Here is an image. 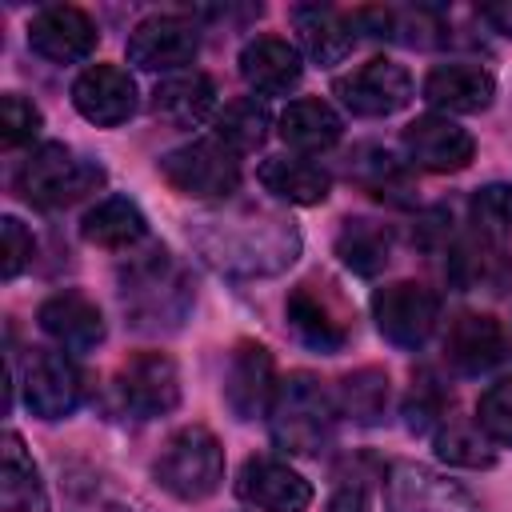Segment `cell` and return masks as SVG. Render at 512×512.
Here are the masks:
<instances>
[{
    "instance_id": "cell-1",
    "label": "cell",
    "mask_w": 512,
    "mask_h": 512,
    "mask_svg": "<svg viewBox=\"0 0 512 512\" xmlns=\"http://www.w3.org/2000/svg\"><path fill=\"white\" fill-rule=\"evenodd\" d=\"M188 240L204 264L224 276L256 280L276 276L300 256V232L288 216L264 208H224L204 212L188 224Z\"/></svg>"
},
{
    "instance_id": "cell-2",
    "label": "cell",
    "mask_w": 512,
    "mask_h": 512,
    "mask_svg": "<svg viewBox=\"0 0 512 512\" xmlns=\"http://www.w3.org/2000/svg\"><path fill=\"white\" fill-rule=\"evenodd\" d=\"M120 300L136 328L164 332L180 328V320L188 316L192 288L164 248H148L144 256H132V264L120 272Z\"/></svg>"
},
{
    "instance_id": "cell-3",
    "label": "cell",
    "mask_w": 512,
    "mask_h": 512,
    "mask_svg": "<svg viewBox=\"0 0 512 512\" xmlns=\"http://www.w3.org/2000/svg\"><path fill=\"white\" fill-rule=\"evenodd\" d=\"M340 408L336 396L312 376V372H292L276 384L272 408H268V428L276 448L292 456H320L324 444L332 440Z\"/></svg>"
},
{
    "instance_id": "cell-4",
    "label": "cell",
    "mask_w": 512,
    "mask_h": 512,
    "mask_svg": "<svg viewBox=\"0 0 512 512\" xmlns=\"http://www.w3.org/2000/svg\"><path fill=\"white\" fill-rule=\"evenodd\" d=\"M152 480L168 496H176L184 504L208 500L224 480V448H220V440L204 424H188V428L172 432L164 440L160 456L152 460Z\"/></svg>"
},
{
    "instance_id": "cell-5",
    "label": "cell",
    "mask_w": 512,
    "mask_h": 512,
    "mask_svg": "<svg viewBox=\"0 0 512 512\" xmlns=\"http://www.w3.org/2000/svg\"><path fill=\"white\" fill-rule=\"evenodd\" d=\"M104 184V168L68 144H40L16 172V188L36 208H68Z\"/></svg>"
},
{
    "instance_id": "cell-6",
    "label": "cell",
    "mask_w": 512,
    "mask_h": 512,
    "mask_svg": "<svg viewBox=\"0 0 512 512\" xmlns=\"http://www.w3.org/2000/svg\"><path fill=\"white\" fill-rule=\"evenodd\" d=\"M160 176L184 196L228 200L240 188V160L216 136L212 140H188V144L160 156Z\"/></svg>"
},
{
    "instance_id": "cell-7",
    "label": "cell",
    "mask_w": 512,
    "mask_h": 512,
    "mask_svg": "<svg viewBox=\"0 0 512 512\" xmlns=\"http://www.w3.org/2000/svg\"><path fill=\"white\" fill-rule=\"evenodd\" d=\"M284 316L296 340L316 352H340L352 336V312L328 280H300L284 300Z\"/></svg>"
},
{
    "instance_id": "cell-8",
    "label": "cell",
    "mask_w": 512,
    "mask_h": 512,
    "mask_svg": "<svg viewBox=\"0 0 512 512\" xmlns=\"http://www.w3.org/2000/svg\"><path fill=\"white\" fill-rule=\"evenodd\" d=\"M372 320L380 336L396 348H424L440 320V296L416 280H396L376 288L372 296Z\"/></svg>"
},
{
    "instance_id": "cell-9",
    "label": "cell",
    "mask_w": 512,
    "mask_h": 512,
    "mask_svg": "<svg viewBox=\"0 0 512 512\" xmlns=\"http://www.w3.org/2000/svg\"><path fill=\"white\" fill-rule=\"evenodd\" d=\"M112 388L120 412H128L132 420H156L180 404V372L164 352H140L124 360Z\"/></svg>"
},
{
    "instance_id": "cell-10",
    "label": "cell",
    "mask_w": 512,
    "mask_h": 512,
    "mask_svg": "<svg viewBox=\"0 0 512 512\" xmlns=\"http://www.w3.org/2000/svg\"><path fill=\"white\" fill-rule=\"evenodd\" d=\"M332 92L340 96V104H344L352 116L376 120V116L400 112V108L412 100V76H408L404 64L376 56V60L352 68L348 76H340V80L332 84Z\"/></svg>"
},
{
    "instance_id": "cell-11",
    "label": "cell",
    "mask_w": 512,
    "mask_h": 512,
    "mask_svg": "<svg viewBox=\"0 0 512 512\" xmlns=\"http://www.w3.org/2000/svg\"><path fill=\"white\" fill-rule=\"evenodd\" d=\"M128 60L144 72H176L184 64L196 60L200 52V28L188 16L164 12V16H148L128 32L124 44Z\"/></svg>"
},
{
    "instance_id": "cell-12",
    "label": "cell",
    "mask_w": 512,
    "mask_h": 512,
    "mask_svg": "<svg viewBox=\"0 0 512 512\" xmlns=\"http://www.w3.org/2000/svg\"><path fill=\"white\" fill-rule=\"evenodd\" d=\"M384 504L388 512H480V504L448 476L424 464H392L384 476Z\"/></svg>"
},
{
    "instance_id": "cell-13",
    "label": "cell",
    "mask_w": 512,
    "mask_h": 512,
    "mask_svg": "<svg viewBox=\"0 0 512 512\" xmlns=\"http://www.w3.org/2000/svg\"><path fill=\"white\" fill-rule=\"evenodd\" d=\"M80 396H84V376L68 352H56V348L32 352L28 372H24V404L32 416L64 420L76 412Z\"/></svg>"
},
{
    "instance_id": "cell-14",
    "label": "cell",
    "mask_w": 512,
    "mask_h": 512,
    "mask_svg": "<svg viewBox=\"0 0 512 512\" xmlns=\"http://www.w3.org/2000/svg\"><path fill=\"white\" fill-rule=\"evenodd\" d=\"M96 24L76 4H48L28 24V48L52 64H76L96 52Z\"/></svg>"
},
{
    "instance_id": "cell-15",
    "label": "cell",
    "mask_w": 512,
    "mask_h": 512,
    "mask_svg": "<svg viewBox=\"0 0 512 512\" xmlns=\"http://www.w3.org/2000/svg\"><path fill=\"white\" fill-rule=\"evenodd\" d=\"M404 152L416 168L424 172H460L472 164L476 156V140L468 128H460L456 120L440 116V112H428V116H416L408 128H404Z\"/></svg>"
},
{
    "instance_id": "cell-16",
    "label": "cell",
    "mask_w": 512,
    "mask_h": 512,
    "mask_svg": "<svg viewBox=\"0 0 512 512\" xmlns=\"http://www.w3.org/2000/svg\"><path fill=\"white\" fill-rule=\"evenodd\" d=\"M276 396V364L272 352L256 340L236 344L228 372H224V404L236 420H256L272 408Z\"/></svg>"
},
{
    "instance_id": "cell-17",
    "label": "cell",
    "mask_w": 512,
    "mask_h": 512,
    "mask_svg": "<svg viewBox=\"0 0 512 512\" xmlns=\"http://www.w3.org/2000/svg\"><path fill=\"white\" fill-rule=\"evenodd\" d=\"M236 496L260 512H308L312 484L276 456H252L236 476Z\"/></svg>"
},
{
    "instance_id": "cell-18",
    "label": "cell",
    "mask_w": 512,
    "mask_h": 512,
    "mask_svg": "<svg viewBox=\"0 0 512 512\" xmlns=\"http://www.w3.org/2000/svg\"><path fill=\"white\" fill-rule=\"evenodd\" d=\"M72 104L88 124L116 128L136 112V80L120 64H88L72 84Z\"/></svg>"
},
{
    "instance_id": "cell-19",
    "label": "cell",
    "mask_w": 512,
    "mask_h": 512,
    "mask_svg": "<svg viewBox=\"0 0 512 512\" xmlns=\"http://www.w3.org/2000/svg\"><path fill=\"white\" fill-rule=\"evenodd\" d=\"M44 336H52L60 344V352H92L100 340H104V316L96 308L92 296L76 292V288H64L56 296H48L36 312Z\"/></svg>"
},
{
    "instance_id": "cell-20",
    "label": "cell",
    "mask_w": 512,
    "mask_h": 512,
    "mask_svg": "<svg viewBox=\"0 0 512 512\" xmlns=\"http://www.w3.org/2000/svg\"><path fill=\"white\" fill-rule=\"evenodd\" d=\"M504 348H508L504 328L488 312H460L444 336V360L464 376H480L496 368L504 360Z\"/></svg>"
},
{
    "instance_id": "cell-21",
    "label": "cell",
    "mask_w": 512,
    "mask_h": 512,
    "mask_svg": "<svg viewBox=\"0 0 512 512\" xmlns=\"http://www.w3.org/2000/svg\"><path fill=\"white\" fill-rule=\"evenodd\" d=\"M424 100L440 112H484L496 96V80L488 68L480 64H468V60H448V64H436L428 76H424Z\"/></svg>"
},
{
    "instance_id": "cell-22",
    "label": "cell",
    "mask_w": 512,
    "mask_h": 512,
    "mask_svg": "<svg viewBox=\"0 0 512 512\" xmlns=\"http://www.w3.org/2000/svg\"><path fill=\"white\" fill-rule=\"evenodd\" d=\"M240 76L256 96H284L300 84V52L280 36H256L240 48Z\"/></svg>"
},
{
    "instance_id": "cell-23",
    "label": "cell",
    "mask_w": 512,
    "mask_h": 512,
    "mask_svg": "<svg viewBox=\"0 0 512 512\" xmlns=\"http://www.w3.org/2000/svg\"><path fill=\"white\" fill-rule=\"evenodd\" d=\"M344 176L364 188L368 196L384 200V204H412L416 200V188H412V172L404 160H396L388 148L380 144H356L348 152V164H344Z\"/></svg>"
},
{
    "instance_id": "cell-24",
    "label": "cell",
    "mask_w": 512,
    "mask_h": 512,
    "mask_svg": "<svg viewBox=\"0 0 512 512\" xmlns=\"http://www.w3.org/2000/svg\"><path fill=\"white\" fill-rule=\"evenodd\" d=\"M288 20H292V28H296L304 52H308L316 64H324V68H328V64H340V60L352 52V44H356L352 16H344V12L328 8V4H296V8L288 12Z\"/></svg>"
},
{
    "instance_id": "cell-25",
    "label": "cell",
    "mask_w": 512,
    "mask_h": 512,
    "mask_svg": "<svg viewBox=\"0 0 512 512\" xmlns=\"http://www.w3.org/2000/svg\"><path fill=\"white\" fill-rule=\"evenodd\" d=\"M216 108V84L204 72H172L152 88V116L172 128H192Z\"/></svg>"
},
{
    "instance_id": "cell-26",
    "label": "cell",
    "mask_w": 512,
    "mask_h": 512,
    "mask_svg": "<svg viewBox=\"0 0 512 512\" xmlns=\"http://www.w3.org/2000/svg\"><path fill=\"white\" fill-rule=\"evenodd\" d=\"M256 180L264 184V192H272L276 200H288V204H324L328 192H332V176L316 164V160H304V156H268L260 168H256Z\"/></svg>"
},
{
    "instance_id": "cell-27",
    "label": "cell",
    "mask_w": 512,
    "mask_h": 512,
    "mask_svg": "<svg viewBox=\"0 0 512 512\" xmlns=\"http://www.w3.org/2000/svg\"><path fill=\"white\" fill-rule=\"evenodd\" d=\"M0 508L4 512H48V488L40 480L36 460L24 452V440L16 432H4L0 440Z\"/></svg>"
},
{
    "instance_id": "cell-28",
    "label": "cell",
    "mask_w": 512,
    "mask_h": 512,
    "mask_svg": "<svg viewBox=\"0 0 512 512\" xmlns=\"http://www.w3.org/2000/svg\"><path fill=\"white\" fill-rule=\"evenodd\" d=\"M344 136V120L336 116L332 104L324 100H292L284 112H280V140L296 152H328L336 148Z\"/></svg>"
},
{
    "instance_id": "cell-29",
    "label": "cell",
    "mask_w": 512,
    "mask_h": 512,
    "mask_svg": "<svg viewBox=\"0 0 512 512\" xmlns=\"http://www.w3.org/2000/svg\"><path fill=\"white\" fill-rule=\"evenodd\" d=\"M80 236L96 248H116L120 252V248H136L148 236V220L128 196H104L84 212Z\"/></svg>"
},
{
    "instance_id": "cell-30",
    "label": "cell",
    "mask_w": 512,
    "mask_h": 512,
    "mask_svg": "<svg viewBox=\"0 0 512 512\" xmlns=\"http://www.w3.org/2000/svg\"><path fill=\"white\" fill-rule=\"evenodd\" d=\"M336 256L356 276H380L392 260V228L372 216H348L336 232Z\"/></svg>"
},
{
    "instance_id": "cell-31",
    "label": "cell",
    "mask_w": 512,
    "mask_h": 512,
    "mask_svg": "<svg viewBox=\"0 0 512 512\" xmlns=\"http://www.w3.org/2000/svg\"><path fill=\"white\" fill-rule=\"evenodd\" d=\"M444 272H448V280L456 284V288H500V280L508 276V260H504V252L492 244V240H484L480 232L476 236H468V240H452L448 248H444Z\"/></svg>"
},
{
    "instance_id": "cell-32",
    "label": "cell",
    "mask_w": 512,
    "mask_h": 512,
    "mask_svg": "<svg viewBox=\"0 0 512 512\" xmlns=\"http://www.w3.org/2000/svg\"><path fill=\"white\" fill-rule=\"evenodd\" d=\"M388 396H392L388 372L384 368H372V364L340 376V384H336V408H340V416H348L352 424H364V428H372V424L384 420Z\"/></svg>"
},
{
    "instance_id": "cell-33",
    "label": "cell",
    "mask_w": 512,
    "mask_h": 512,
    "mask_svg": "<svg viewBox=\"0 0 512 512\" xmlns=\"http://www.w3.org/2000/svg\"><path fill=\"white\" fill-rule=\"evenodd\" d=\"M212 128H216V140H220L228 152L244 156V152H256V148L268 140L272 116H268V108H264L256 96H236V100H228V104L216 112Z\"/></svg>"
},
{
    "instance_id": "cell-34",
    "label": "cell",
    "mask_w": 512,
    "mask_h": 512,
    "mask_svg": "<svg viewBox=\"0 0 512 512\" xmlns=\"http://www.w3.org/2000/svg\"><path fill=\"white\" fill-rule=\"evenodd\" d=\"M492 440L480 432V424L472 420H444L440 428H436V456L444 460V464H456V468H492V460H496V452L488 448Z\"/></svg>"
},
{
    "instance_id": "cell-35",
    "label": "cell",
    "mask_w": 512,
    "mask_h": 512,
    "mask_svg": "<svg viewBox=\"0 0 512 512\" xmlns=\"http://www.w3.org/2000/svg\"><path fill=\"white\" fill-rule=\"evenodd\" d=\"M448 404H452V392L440 384V376L432 368H420L412 376V388H408V400H404V424L408 432H432L448 420Z\"/></svg>"
},
{
    "instance_id": "cell-36",
    "label": "cell",
    "mask_w": 512,
    "mask_h": 512,
    "mask_svg": "<svg viewBox=\"0 0 512 512\" xmlns=\"http://www.w3.org/2000/svg\"><path fill=\"white\" fill-rule=\"evenodd\" d=\"M468 212H472V224L484 240L500 244L512 236V184H484L472 192L468 200Z\"/></svg>"
},
{
    "instance_id": "cell-37",
    "label": "cell",
    "mask_w": 512,
    "mask_h": 512,
    "mask_svg": "<svg viewBox=\"0 0 512 512\" xmlns=\"http://www.w3.org/2000/svg\"><path fill=\"white\" fill-rule=\"evenodd\" d=\"M476 424L492 444L512 448V376L488 384L476 404Z\"/></svg>"
},
{
    "instance_id": "cell-38",
    "label": "cell",
    "mask_w": 512,
    "mask_h": 512,
    "mask_svg": "<svg viewBox=\"0 0 512 512\" xmlns=\"http://www.w3.org/2000/svg\"><path fill=\"white\" fill-rule=\"evenodd\" d=\"M392 40L412 48H436L448 40L436 8H392Z\"/></svg>"
},
{
    "instance_id": "cell-39",
    "label": "cell",
    "mask_w": 512,
    "mask_h": 512,
    "mask_svg": "<svg viewBox=\"0 0 512 512\" xmlns=\"http://www.w3.org/2000/svg\"><path fill=\"white\" fill-rule=\"evenodd\" d=\"M44 116L32 100H24L20 92H4L0 96V144L4 148H20L40 132Z\"/></svg>"
},
{
    "instance_id": "cell-40",
    "label": "cell",
    "mask_w": 512,
    "mask_h": 512,
    "mask_svg": "<svg viewBox=\"0 0 512 512\" xmlns=\"http://www.w3.org/2000/svg\"><path fill=\"white\" fill-rule=\"evenodd\" d=\"M0 236H4V256H0V276L4 280H16L28 264H32V252H36V240L32 232L16 220V216H4L0 220Z\"/></svg>"
},
{
    "instance_id": "cell-41",
    "label": "cell",
    "mask_w": 512,
    "mask_h": 512,
    "mask_svg": "<svg viewBox=\"0 0 512 512\" xmlns=\"http://www.w3.org/2000/svg\"><path fill=\"white\" fill-rule=\"evenodd\" d=\"M324 512H372L364 476H340V484L332 488V496H328Z\"/></svg>"
},
{
    "instance_id": "cell-42",
    "label": "cell",
    "mask_w": 512,
    "mask_h": 512,
    "mask_svg": "<svg viewBox=\"0 0 512 512\" xmlns=\"http://www.w3.org/2000/svg\"><path fill=\"white\" fill-rule=\"evenodd\" d=\"M480 20L500 32V36H512V0H500V4H480Z\"/></svg>"
}]
</instances>
